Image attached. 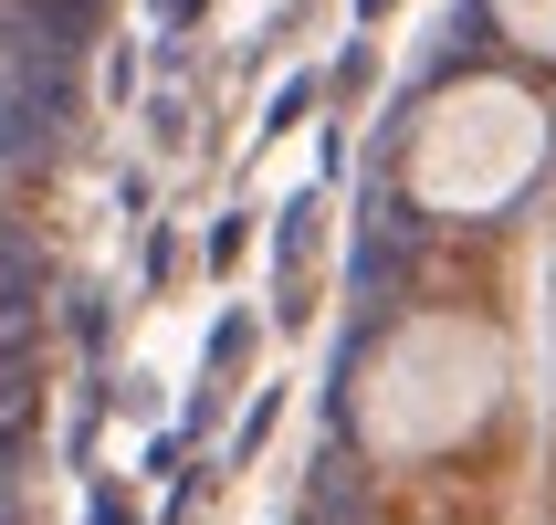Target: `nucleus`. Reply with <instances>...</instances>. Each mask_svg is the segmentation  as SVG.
I'll return each mask as SVG.
<instances>
[{
  "mask_svg": "<svg viewBox=\"0 0 556 525\" xmlns=\"http://www.w3.org/2000/svg\"><path fill=\"white\" fill-rule=\"evenodd\" d=\"M441 126H463L452 137V158H420V189L431 200H494V189H515V168L535 158V126H526V105L515 95H494V85H472V95H452V116Z\"/></svg>",
  "mask_w": 556,
  "mask_h": 525,
  "instance_id": "f257e3e1",
  "label": "nucleus"
}]
</instances>
